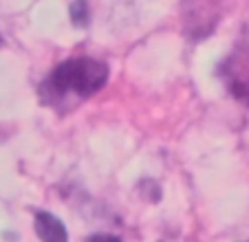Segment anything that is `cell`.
Returning a JSON list of instances; mask_svg holds the SVG:
<instances>
[{"label": "cell", "instance_id": "cell-1", "mask_svg": "<svg viewBox=\"0 0 249 242\" xmlns=\"http://www.w3.org/2000/svg\"><path fill=\"white\" fill-rule=\"evenodd\" d=\"M106 79H108V66L104 62L90 57H75L57 64L42 84L40 93L44 99H53V102L69 95L89 99L106 86Z\"/></svg>", "mask_w": 249, "mask_h": 242}, {"label": "cell", "instance_id": "cell-2", "mask_svg": "<svg viewBox=\"0 0 249 242\" xmlns=\"http://www.w3.org/2000/svg\"><path fill=\"white\" fill-rule=\"evenodd\" d=\"M36 233L42 242H69L66 227L57 216L49 211H36Z\"/></svg>", "mask_w": 249, "mask_h": 242}, {"label": "cell", "instance_id": "cell-3", "mask_svg": "<svg viewBox=\"0 0 249 242\" xmlns=\"http://www.w3.org/2000/svg\"><path fill=\"white\" fill-rule=\"evenodd\" d=\"M71 22L80 29L89 24V5H86L84 0H75L71 5Z\"/></svg>", "mask_w": 249, "mask_h": 242}, {"label": "cell", "instance_id": "cell-4", "mask_svg": "<svg viewBox=\"0 0 249 242\" xmlns=\"http://www.w3.org/2000/svg\"><path fill=\"white\" fill-rule=\"evenodd\" d=\"M86 242H122V240L117 236H110V233H95Z\"/></svg>", "mask_w": 249, "mask_h": 242}]
</instances>
